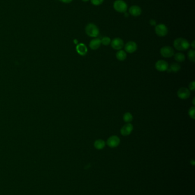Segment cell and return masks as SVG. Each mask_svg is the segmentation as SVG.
Returning <instances> with one entry per match:
<instances>
[{
  "instance_id": "cell-21",
  "label": "cell",
  "mask_w": 195,
  "mask_h": 195,
  "mask_svg": "<svg viewBox=\"0 0 195 195\" xmlns=\"http://www.w3.org/2000/svg\"><path fill=\"white\" fill-rule=\"evenodd\" d=\"M101 44H103L104 46H108V45H109L110 44L111 40L108 37H104L101 40Z\"/></svg>"
},
{
  "instance_id": "cell-1",
  "label": "cell",
  "mask_w": 195,
  "mask_h": 195,
  "mask_svg": "<svg viewBox=\"0 0 195 195\" xmlns=\"http://www.w3.org/2000/svg\"><path fill=\"white\" fill-rule=\"evenodd\" d=\"M174 47L178 51H185L190 47V44L184 38H178L173 42Z\"/></svg>"
},
{
  "instance_id": "cell-26",
  "label": "cell",
  "mask_w": 195,
  "mask_h": 195,
  "mask_svg": "<svg viewBox=\"0 0 195 195\" xmlns=\"http://www.w3.org/2000/svg\"><path fill=\"white\" fill-rule=\"evenodd\" d=\"M150 25H153V26L156 25V21H155L154 20H153V19L150 21Z\"/></svg>"
},
{
  "instance_id": "cell-12",
  "label": "cell",
  "mask_w": 195,
  "mask_h": 195,
  "mask_svg": "<svg viewBox=\"0 0 195 195\" xmlns=\"http://www.w3.org/2000/svg\"><path fill=\"white\" fill-rule=\"evenodd\" d=\"M129 12L130 15L134 16V17H138L141 15L142 10L140 7L137 5H133L130 7L129 9Z\"/></svg>"
},
{
  "instance_id": "cell-15",
  "label": "cell",
  "mask_w": 195,
  "mask_h": 195,
  "mask_svg": "<svg viewBox=\"0 0 195 195\" xmlns=\"http://www.w3.org/2000/svg\"><path fill=\"white\" fill-rule=\"evenodd\" d=\"M106 143L104 140L102 139H97L94 143V146L96 149L101 150L105 147Z\"/></svg>"
},
{
  "instance_id": "cell-18",
  "label": "cell",
  "mask_w": 195,
  "mask_h": 195,
  "mask_svg": "<svg viewBox=\"0 0 195 195\" xmlns=\"http://www.w3.org/2000/svg\"><path fill=\"white\" fill-rule=\"evenodd\" d=\"M174 58L178 62H183L185 60V55L182 53H177L175 54Z\"/></svg>"
},
{
  "instance_id": "cell-2",
  "label": "cell",
  "mask_w": 195,
  "mask_h": 195,
  "mask_svg": "<svg viewBox=\"0 0 195 195\" xmlns=\"http://www.w3.org/2000/svg\"><path fill=\"white\" fill-rule=\"evenodd\" d=\"M85 33L90 37H97L100 33L98 27L94 24H88L85 27Z\"/></svg>"
},
{
  "instance_id": "cell-11",
  "label": "cell",
  "mask_w": 195,
  "mask_h": 195,
  "mask_svg": "<svg viewBox=\"0 0 195 195\" xmlns=\"http://www.w3.org/2000/svg\"><path fill=\"white\" fill-rule=\"evenodd\" d=\"M125 51L128 53H133L137 49V45L134 41L128 42L124 46Z\"/></svg>"
},
{
  "instance_id": "cell-29",
  "label": "cell",
  "mask_w": 195,
  "mask_h": 195,
  "mask_svg": "<svg viewBox=\"0 0 195 195\" xmlns=\"http://www.w3.org/2000/svg\"><path fill=\"white\" fill-rule=\"evenodd\" d=\"M82 1H84V2H88V1H89V0H82Z\"/></svg>"
},
{
  "instance_id": "cell-3",
  "label": "cell",
  "mask_w": 195,
  "mask_h": 195,
  "mask_svg": "<svg viewBox=\"0 0 195 195\" xmlns=\"http://www.w3.org/2000/svg\"><path fill=\"white\" fill-rule=\"evenodd\" d=\"M113 8L119 13H125L128 9V5L123 0H116L113 3Z\"/></svg>"
},
{
  "instance_id": "cell-27",
  "label": "cell",
  "mask_w": 195,
  "mask_h": 195,
  "mask_svg": "<svg viewBox=\"0 0 195 195\" xmlns=\"http://www.w3.org/2000/svg\"><path fill=\"white\" fill-rule=\"evenodd\" d=\"M195 41H193V42L191 43V44L190 45L191 46H192V48H193V49H195Z\"/></svg>"
},
{
  "instance_id": "cell-10",
  "label": "cell",
  "mask_w": 195,
  "mask_h": 195,
  "mask_svg": "<svg viewBox=\"0 0 195 195\" xmlns=\"http://www.w3.org/2000/svg\"><path fill=\"white\" fill-rule=\"evenodd\" d=\"M168 67V63L164 60H157L155 64V68L160 72L166 71Z\"/></svg>"
},
{
  "instance_id": "cell-14",
  "label": "cell",
  "mask_w": 195,
  "mask_h": 195,
  "mask_svg": "<svg viewBox=\"0 0 195 195\" xmlns=\"http://www.w3.org/2000/svg\"><path fill=\"white\" fill-rule=\"evenodd\" d=\"M101 45V40L99 38H94L91 40L89 43V47L92 50H97L98 49Z\"/></svg>"
},
{
  "instance_id": "cell-17",
  "label": "cell",
  "mask_w": 195,
  "mask_h": 195,
  "mask_svg": "<svg viewBox=\"0 0 195 195\" xmlns=\"http://www.w3.org/2000/svg\"><path fill=\"white\" fill-rule=\"evenodd\" d=\"M116 58L118 60H120V61H123L127 58V53L125 51L120 50L116 53Z\"/></svg>"
},
{
  "instance_id": "cell-8",
  "label": "cell",
  "mask_w": 195,
  "mask_h": 195,
  "mask_svg": "<svg viewBox=\"0 0 195 195\" xmlns=\"http://www.w3.org/2000/svg\"><path fill=\"white\" fill-rule=\"evenodd\" d=\"M112 47L117 50H120L124 47V41L120 38H115L110 42Z\"/></svg>"
},
{
  "instance_id": "cell-24",
  "label": "cell",
  "mask_w": 195,
  "mask_h": 195,
  "mask_svg": "<svg viewBox=\"0 0 195 195\" xmlns=\"http://www.w3.org/2000/svg\"><path fill=\"white\" fill-rule=\"evenodd\" d=\"M189 90L191 91H195V82L194 81L191 82L189 85Z\"/></svg>"
},
{
  "instance_id": "cell-28",
  "label": "cell",
  "mask_w": 195,
  "mask_h": 195,
  "mask_svg": "<svg viewBox=\"0 0 195 195\" xmlns=\"http://www.w3.org/2000/svg\"><path fill=\"white\" fill-rule=\"evenodd\" d=\"M195 98H194V99H193V101H192V103H193V104H194V105H195Z\"/></svg>"
},
{
  "instance_id": "cell-9",
  "label": "cell",
  "mask_w": 195,
  "mask_h": 195,
  "mask_svg": "<svg viewBox=\"0 0 195 195\" xmlns=\"http://www.w3.org/2000/svg\"><path fill=\"white\" fill-rule=\"evenodd\" d=\"M133 130V125L129 123L124 125L120 130V133L122 136H128L131 134Z\"/></svg>"
},
{
  "instance_id": "cell-5",
  "label": "cell",
  "mask_w": 195,
  "mask_h": 195,
  "mask_svg": "<svg viewBox=\"0 0 195 195\" xmlns=\"http://www.w3.org/2000/svg\"><path fill=\"white\" fill-rule=\"evenodd\" d=\"M120 139L119 137L116 135H113L109 137L107 141V145L110 148H116L120 144Z\"/></svg>"
},
{
  "instance_id": "cell-20",
  "label": "cell",
  "mask_w": 195,
  "mask_h": 195,
  "mask_svg": "<svg viewBox=\"0 0 195 195\" xmlns=\"http://www.w3.org/2000/svg\"><path fill=\"white\" fill-rule=\"evenodd\" d=\"M188 57L191 62H195V51L194 49L190 50L188 53Z\"/></svg>"
},
{
  "instance_id": "cell-23",
  "label": "cell",
  "mask_w": 195,
  "mask_h": 195,
  "mask_svg": "<svg viewBox=\"0 0 195 195\" xmlns=\"http://www.w3.org/2000/svg\"><path fill=\"white\" fill-rule=\"evenodd\" d=\"M104 0H90L91 3L94 6H99L104 2Z\"/></svg>"
},
{
  "instance_id": "cell-13",
  "label": "cell",
  "mask_w": 195,
  "mask_h": 195,
  "mask_svg": "<svg viewBox=\"0 0 195 195\" xmlns=\"http://www.w3.org/2000/svg\"><path fill=\"white\" fill-rule=\"evenodd\" d=\"M76 50L77 53L81 56H85L88 52V49L87 46L83 44H80L77 46Z\"/></svg>"
},
{
  "instance_id": "cell-6",
  "label": "cell",
  "mask_w": 195,
  "mask_h": 195,
  "mask_svg": "<svg viewBox=\"0 0 195 195\" xmlns=\"http://www.w3.org/2000/svg\"><path fill=\"white\" fill-rule=\"evenodd\" d=\"M155 32L159 37H165L168 33V30L164 24H161L156 26Z\"/></svg>"
},
{
  "instance_id": "cell-4",
  "label": "cell",
  "mask_w": 195,
  "mask_h": 195,
  "mask_svg": "<svg viewBox=\"0 0 195 195\" xmlns=\"http://www.w3.org/2000/svg\"><path fill=\"white\" fill-rule=\"evenodd\" d=\"M160 54L164 58H171L174 56V50L172 47L165 46L160 49Z\"/></svg>"
},
{
  "instance_id": "cell-19",
  "label": "cell",
  "mask_w": 195,
  "mask_h": 195,
  "mask_svg": "<svg viewBox=\"0 0 195 195\" xmlns=\"http://www.w3.org/2000/svg\"><path fill=\"white\" fill-rule=\"evenodd\" d=\"M123 120L126 123H130L133 120V116L130 112H126L123 115Z\"/></svg>"
},
{
  "instance_id": "cell-22",
  "label": "cell",
  "mask_w": 195,
  "mask_h": 195,
  "mask_svg": "<svg viewBox=\"0 0 195 195\" xmlns=\"http://www.w3.org/2000/svg\"><path fill=\"white\" fill-rule=\"evenodd\" d=\"M195 108L194 106L191 107L188 111V115L189 116V117L193 119H195Z\"/></svg>"
},
{
  "instance_id": "cell-7",
  "label": "cell",
  "mask_w": 195,
  "mask_h": 195,
  "mask_svg": "<svg viewBox=\"0 0 195 195\" xmlns=\"http://www.w3.org/2000/svg\"><path fill=\"white\" fill-rule=\"evenodd\" d=\"M177 95L181 99H187L190 96V90L186 87H181L178 91Z\"/></svg>"
},
{
  "instance_id": "cell-25",
  "label": "cell",
  "mask_w": 195,
  "mask_h": 195,
  "mask_svg": "<svg viewBox=\"0 0 195 195\" xmlns=\"http://www.w3.org/2000/svg\"><path fill=\"white\" fill-rule=\"evenodd\" d=\"M60 1H61L62 2L65 3H71L73 0H60Z\"/></svg>"
},
{
  "instance_id": "cell-16",
  "label": "cell",
  "mask_w": 195,
  "mask_h": 195,
  "mask_svg": "<svg viewBox=\"0 0 195 195\" xmlns=\"http://www.w3.org/2000/svg\"><path fill=\"white\" fill-rule=\"evenodd\" d=\"M180 69H181V66L179 63H173L171 64L169 67H168L167 70H168V72L177 73L180 71Z\"/></svg>"
}]
</instances>
